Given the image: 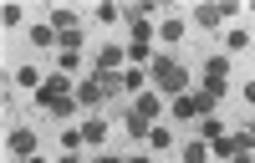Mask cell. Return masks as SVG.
Listing matches in <instances>:
<instances>
[{"mask_svg": "<svg viewBox=\"0 0 255 163\" xmlns=\"http://www.w3.org/2000/svg\"><path fill=\"white\" fill-rule=\"evenodd\" d=\"M148 77H153V92H158V97H168V102L189 92V67H184V61H174V56H153Z\"/></svg>", "mask_w": 255, "mask_h": 163, "instance_id": "cell-1", "label": "cell"}, {"mask_svg": "<svg viewBox=\"0 0 255 163\" xmlns=\"http://www.w3.org/2000/svg\"><path fill=\"white\" fill-rule=\"evenodd\" d=\"M199 92H204L209 102H220V97L230 92V56H209V61H204V72H199Z\"/></svg>", "mask_w": 255, "mask_h": 163, "instance_id": "cell-2", "label": "cell"}, {"mask_svg": "<svg viewBox=\"0 0 255 163\" xmlns=\"http://www.w3.org/2000/svg\"><path fill=\"white\" fill-rule=\"evenodd\" d=\"M61 97H77V82H72L67 72H51V77L36 87V107H41V112H51V102H61Z\"/></svg>", "mask_w": 255, "mask_h": 163, "instance_id": "cell-3", "label": "cell"}, {"mask_svg": "<svg viewBox=\"0 0 255 163\" xmlns=\"http://www.w3.org/2000/svg\"><path fill=\"white\" fill-rule=\"evenodd\" d=\"M168 112H174V122H194V117H209V112H215V102H209L204 92H184V97L168 102Z\"/></svg>", "mask_w": 255, "mask_h": 163, "instance_id": "cell-4", "label": "cell"}, {"mask_svg": "<svg viewBox=\"0 0 255 163\" xmlns=\"http://www.w3.org/2000/svg\"><path fill=\"white\" fill-rule=\"evenodd\" d=\"M77 102H82V107H87V112H97L102 102H108V92H102V82H97V72L77 82Z\"/></svg>", "mask_w": 255, "mask_h": 163, "instance_id": "cell-5", "label": "cell"}, {"mask_svg": "<svg viewBox=\"0 0 255 163\" xmlns=\"http://www.w3.org/2000/svg\"><path fill=\"white\" fill-rule=\"evenodd\" d=\"M5 148H10L20 163H26V158L36 153V133H31V128H10V133H5Z\"/></svg>", "mask_w": 255, "mask_h": 163, "instance_id": "cell-6", "label": "cell"}, {"mask_svg": "<svg viewBox=\"0 0 255 163\" xmlns=\"http://www.w3.org/2000/svg\"><path fill=\"white\" fill-rule=\"evenodd\" d=\"M133 112H138V117H148V122H158V117H163V97H158L153 87L138 92V97H133Z\"/></svg>", "mask_w": 255, "mask_h": 163, "instance_id": "cell-7", "label": "cell"}, {"mask_svg": "<svg viewBox=\"0 0 255 163\" xmlns=\"http://www.w3.org/2000/svg\"><path fill=\"white\" fill-rule=\"evenodd\" d=\"M148 87H153L148 67H123V92H128V97H138V92H148Z\"/></svg>", "mask_w": 255, "mask_h": 163, "instance_id": "cell-8", "label": "cell"}, {"mask_svg": "<svg viewBox=\"0 0 255 163\" xmlns=\"http://www.w3.org/2000/svg\"><path fill=\"white\" fill-rule=\"evenodd\" d=\"M189 20H194L199 31H220V26H225V10H220V5H194Z\"/></svg>", "mask_w": 255, "mask_h": 163, "instance_id": "cell-9", "label": "cell"}, {"mask_svg": "<svg viewBox=\"0 0 255 163\" xmlns=\"http://www.w3.org/2000/svg\"><path fill=\"white\" fill-rule=\"evenodd\" d=\"M128 67V46H102L97 51V72H123Z\"/></svg>", "mask_w": 255, "mask_h": 163, "instance_id": "cell-10", "label": "cell"}, {"mask_svg": "<svg viewBox=\"0 0 255 163\" xmlns=\"http://www.w3.org/2000/svg\"><path fill=\"white\" fill-rule=\"evenodd\" d=\"M82 143H92V148H97V143H108V122H102L97 112H87V122H82Z\"/></svg>", "mask_w": 255, "mask_h": 163, "instance_id": "cell-11", "label": "cell"}, {"mask_svg": "<svg viewBox=\"0 0 255 163\" xmlns=\"http://www.w3.org/2000/svg\"><path fill=\"white\" fill-rule=\"evenodd\" d=\"M123 133H128V138H143V143H148V133H153V122H148V117H138L133 107H128V117H123Z\"/></svg>", "mask_w": 255, "mask_h": 163, "instance_id": "cell-12", "label": "cell"}, {"mask_svg": "<svg viewBox=\"0 0 255 163\" xmlns=\"http://www.w3.org/2000/svg\"><path fill=\"white\" fill-rule=\"evenodd\" d=\"M77 26H82V15H77V10H67V5H56V10H51V31H56V36H61V31H77Z\"/></svg>", "mask_w": 255, "mask_h": 163, "instance_id": "cell-13", "label": "cell"}, {"mask_svg": "<svg viewBox=\"0 0 255 163\" xmlns=\"http://www.w3.org/2000/svg\"><path fill=\"white\" fill-rule=\"evenodd\" d=\"M148 148H153V153H168V148H174V128L153 122V133H148Z\"/></svg>", "mask_w": 255, "mask_h": 163, "instance_id": "cell-14", "label": "cell"}, {"mask_svg": "<svg viewBox=\"0 0 255 163\" xmlns=\"http://www.w3.org/2000/svg\"><path fill=\"white\" fill-rule=\"evenodd\" d=\"M184 31H189V20L184 15H168L163 26H158V41H184Z\"/></svg>", "mask_w": 255, "mask_h": 163, "instance_id": "cell-15", "label": "cell"}, {"mask_svg": "<svg viewBox=\"0 0 255 163\" xmlns=\"http://www.w3.org/2000/svg\"><path fill=\"white\" fill-rule=\"evenodd\" d=\"M179 158H184V163H209V143H204V138L184 143V148H179Z\"/></svg>", "mask_w": 255, "mask_h": 163, "instance_id": "cell-16", "label": "cell"}, {"mask_svg": "<svg viewBox=\"0 0 255 163\" xmlns=\"http://www.w3.org/2000/svg\"><path fill=\"white\" fill-rule=\"evenodd\" d=\"M41 82H46V77H41L36 67H15V82H10V87H26V92H36Z\"/></svg>", "mask_w": 255, "mask_h": 163, "instance_id": "cell-17", "label": "cell"}, {"mask_svg": "<svg viewBox=\"0 0 255 163\" xmlns=\"http://www.w3.org/2000/svg\"><path fill=\"white\" fill-rule=\"evenodd\" d=\"M31 46H41V51H51V46H56V31H51V20H46V26H31Z\"/></svg>", "mask_w": 255, "mask_h": 163, "instance_id": "cell-18", "label": "cell"}, {"mask_svg": "<svg viewBox=\"0 0 255 163\" xmlns=\"http://www.w3.org/2000/svg\"><path fill=\"white\" fill-rule=\"evenodd\" d=\"M245 46H255V41H250V31H240V26H235V31H225V51H230V56H235V51H245Z\"/></svg>", "mask_w": 255, "mask_h": 163, "instance_id": "cell-19", "label": "cell"}, {"mask_svg": "<svg viewBox=\"0 0 255 163\" xmlns=\"http://www.w3.org/2000/svg\"><path fill=\"white\" fill-rule=\"evenodd\" d=\"M199 138H204V143H215V138H225V122H220L215 112H209V117H199Z\"/></svg>", "mask_w": 255, "mask_h": 163, "instance_id": "cell-20", "label": "cell"}, {"mask_svg": "<svg viewBox=\"0 0 255 163\" xmlns=\"http://www.w3.org/2000/svg\"><path fill=\"white\" fill-rule=\"evenodd\" d=\"M82 41H87L82 26H77V31H61V36H56V51H82Z\"/></svg>", "mask_w": 255, "mask_h": 163, "instance_id": "cell-21", "label": "cell"}, {"mask_svg": "<svg viewBox=\"0 0 255 163\" xmlns=\"http://www.w3.org/2000/svg\"><path fill=\"white\" fill-rule=\"evenodd\" d=\"M77 107H82V102H77V97H61V102H51V117H72Z\"/></svg>", "mask_w": 255, "mask_h": 163, "instance_id": "cell-22", "label": "cell"}, {"mask_svg": "<svg viewBox=\"0 0 255 163\" xmlns=\"http://www.w3.org/2000/svg\"><path fill=\"white\" fill-rule=\"evenodd\" d=\"M77 67H82V51H61V61H56V72H67V77H72Z\"/></svg>", "mask_w": 255, "mask_h": 163, "instance_id": "cell-23", "label": "cell"}, {"mask_svg": "<svg viewBox=\"0 0 255 163\" xmlns=\"http://www.w3.org/2000/svg\"><path fill=\"white\" fill-rule=\"evenodd\" d=\"M20 20H26V15H20V5H5V10H0V26H5V31H15Z\"/></svg>", "mask_w": 255, "mask_h": 163, "instance_id": "cell-24", "label": "cell"}, {"mask_svg": "<svg viewBox=\"0 0 255 163\" xmlns=\"http://www.w3.org/2000/svg\"><path fill=\"white\" fill-rule=\"evenodd\" d=\"M128 26H133V41H143V46L153 41V26H148V20H128Z\"/></svg>", "mask_w": 255, "mask_h": 163, "instance_id": "cell-25", "label": "cell"}, {"mask_svg": "<svg viewBox=\"0 0 255 163\" xmlns=\"http://www.w3.org/2000/svg\"><path fill=\"white\" fill-rule=\"evenodd\" d=\"M61 148L77 153V148H82V128H67V133H61Z\"/></svg>", "mask_w": 255, "mask_h": 163, "instance_id": "cell-26", "label": "cell"}, {"mask_svg": "<svg viewBox=\"0 0 255 163\" xmlns=\"http://www.w3.org/2000/svg\"><path fill=\"white\" fill-rule=\"evenodd\" d=\"M97 20H102V26H113V20H123V10H118V5H97Z\"/></svg>", "mask_w": 255, "mask_h": 163, "instance_id": "cell-27", "label": "cell"}, {"mask_svg": "<svg viewBox=\"0 0 255 163\" xmlns=\"http://www.w3.org/2000/svg\"><path fill=\"white\" fill-rule=\"evenodd\" d=\"M230 163H255V148H240V153L230 158Z\"/></svg>", "mask_w": 255, "mask_h": 163, "instance_id": "cell-28", "label": "cell"}, {"mask_svg": "<svg viewBox=\"0 0 255 163\" xmlns=\"http://www.w3.org/2000/svg\"><path fill=\"white\" fill-rule=\"evenodd\" d=\"M92 163H128V158H118V153H97Z\"/></svg>", "mask_w": 255, "mask_h": 163, "instance_id": "cell-29", "label": "cell"}, {"mask_svg": "<svg viewBox=\"0 0 255 163\" xmlns=\"http://www.w3.org/2000/svg\"><path fill=\"white\" fill-rule=\"evenodd\" d=\"M245 102H250V107H255V77L245 82Z\"/></svg>", "mask_w": 255, "mask_h": 163, "instance_id": "cell-30", "label": "cell"}, {"mask_svg": "<svg viewBox=\"0 0 255 163\" xmlns=\"http://www.w3.org/2000/svg\"><path fill=\"white\" fill-rule=\"evenodd\" d=\"M128 163H153V158H148V153H133V158H128Z\"/></svg>", "mask_w": 255, "mask_h": 163, "instance_id": "cell-31", "label": "cell"}, {"mask_svg": "<svg viewBox=\"0 0 255 163\" xmlns=\"http://www.w3.org/2000/svg\"><path fill=\"white\" fill-rule=\"evenodd\" d=\"M56 163H82V158H77V153H61V158H56Z\"/></svg>", "mask_w": 255, "mask_h": 163, "instance_id": "cell-32", "label": "cell"}, {"mask_svg": "<svg viewBox=\"0 0 255 163\" xmlns=\"http://www.w3.org/2000/svg\"><path fill=\"white\" fill-rule=\"evenodd\" d=\"M26 163H46V158H41V153H31V158H26Z\"/></svg>", "mask_w": 255, "mask_h": 163, "instance_id": "cell-33", "label": "cell"}]
</instances>
